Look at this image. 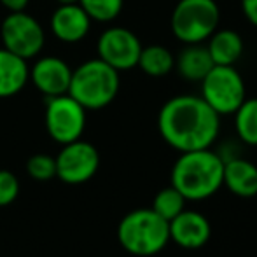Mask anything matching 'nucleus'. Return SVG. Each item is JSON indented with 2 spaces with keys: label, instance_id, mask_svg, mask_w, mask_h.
Here are the masks:
<instances>
[{
  "label": "nucleus",
  "instance_id": "nucleus-1",
  "mask_svg": "<svg viewBox=\"0 0 257 257\" xmlns=\"http://www.w3.org/2000/svg\"><path fill=\"white\" fill-rule=\"evenodd\" d=\"M161 139L179 153L210 149L220 133V115L198 95L170 98L158 114Z\"/></svg>",
  "mask_w": 257,
  "mask_h": 257
},
{
  "label": "nucleus",
  "instance_id": "nucleus-2",
  "mask_svg": "<svg viewBox=\"0 0 257 257\" xmlns=\"http://www.w3.org/2000/svg\"><path fill=\"white\" fill-rule=\"evenodd\" d=\"M222 172L224 161L212 147L189 151L175 159L170 182L187 201H203L220 191Z\"/></svg>",
  "mask_w": 257,
  "mask_h": 257
},
{
  "label": "nucleus",
  "instance_id": "nucleus-3",
  "mask_svg": "<svg viewBox=\"0 0 257 257\" xmlns=\"http://www.w3.org/2000/svg\"><path fill=\"white\" fill-rule=\"evenodd\" d=\"M121 88L119 72L100 58L88 60L72 70L68 95L86 110H100L115 100Z\"/></svg>",
  "mask_w": 257,
  "mask_h": 257
},
{
  "label": "nucleus",
  "instance_id": "nucleus-4",
  "mask_svg": "<svg viewBox=\"0 0 257 257\" xmlns=\"http://www.w3.org/2000/svg\"><path fill=\"white\" fill-rule=\"evenodd\" d=\"M117 240L119 245L132 255H156L170 243L168 220L159 217L153 208L133 210L119 222Z\"/></svg>",
  "mask_w": 257,
  "mask_h": 257
},
{
  "label": "nucleus",
  "instance_id": "nucleus-5",
  "mask_svg": "<svg viewBox=\"0 0 257 257\" xmlns=\"http://www.w3.org/2000/svg\"><path fill=\"white\" fill-rule=\"evenodd\" d=\"M220 9L215 0H177L170 28L182 44H203L219 28Z\"/></svg>",
  "mask_w": 257,
  "mask_h": 257
},
{
  "label": "nucleus",
  "instance_id": "nucleus-6",
  "mask_svg": "<svg viewBox=\"0 0 257 257\" xmlns=\"http://www.w3.org/2000/svg\"><path fill=\"white\" fill-rule=\"evenodd\" d=\"M200 96L220 117L233 115L247 98V86L234 65H213L201 79Z\"/></svg>",
  "mask_w": 257,
  "mask_h": 257
},
{
  "label": "nucleus",
  "instance_id": "nucleus-7",
  "mask_svg": "<svg viewBox=\"0 0 257 257\" xmlns=\"http://www.w3.org/2000/svg\"><path fill=\"white\" fill-rule=\"evenodd\" d=\"M46 128L54 142L70 144L82 137L86 128V108L70 95L46 98Z\"/></svg>",
  "mask_w": 257,
  "mask_h": 257
},
{
  "label": "nucleus",
  "instance_id": "nucleus-8",
  "mask_svg": "<svg viewBox=\"0 0 257 257\" xmlns=\"http://www.w3.org/2000/svg\"><path fill=\"white\" fill-rule=\"evenodd\" d=\"M4 48L18 56L30 60L35 58L44 48L46 35L41 23L25 11L11 13L0 27Z\"/></svg>",
  "mask_w": 257,
  "mask_h": 257
},
{
  "label": "nucleus",
  "instance_id": "nucleus-9",
  "mask_svg": "<svg viewBox=\"0 0 257 257\" xmlns=\"http://www.w3.org/2000/svg\"><path fill=\"white\" fill-rule=\"evenodd\" d=\"M54 159H56V177L70 186L91 180L100 168V154L96 147L81 139L65 144Z\"/></svg>",
  "mask_w": 257,
  "mask_h": 257
},
{
  "label": "nucleus",
  "instance_id": "nucleus-10",
  "mask_svg": "<svg viewBox=\"0 0 257 257\" xmlns=\"http://www.w3.org/2000/svg\"><path fill=\"white\" fill-rule=\"evenodd\" d=\"M98 58L117 72L135 68L142 51V42L124 27L107 28L96 42Z\"/></svg>",
  "mask_w": 257,
  "mask_h": 257
},
{
  "label": "nucleus",
  "instance_id": "nucleus-11",
  "mask_svg": "<svg viewBox=\"0 0 257 257\" xmlns=\"http://www.w3.org/2000/svg\"><path fill=\"white\" fill-rule=\"evenodd\" d=\"M170 241L184 250H200L212 236V226L198 210H182L168 222Z\"/></svg>",
  "mask_w": 257,
  "mask_h": 257
},
{
  "label": "nucleus",
  "instance_id": "nucleus-12",
  "mask_svg": "<svg viewBox=\"0 0 257 257\" xmlns=\"http://www.w3.org/2000/svg\"><path fill=\"white\" fill-rule=\"evenodd\" d=\"M30 79L46 98L67 95L72 79V68L61 58L44 56L34 63L30 70Z\"/></svg>",
  "mask_w": 257,
  "mask_h": 257
},
{
  "label": "nucleus",
  "instance_id": "nucleus-13",
  "mask_svg": "<svg viewBox=\"0 0 257 257\" xmlns=\"http://www.w3.org/2000/svg\"><path fill=\"white\" fill-rule=\"evenodd\" d=\"M53 35L65 44L81 42L88 35L91 27V18L86 14L79 4L58 6L49 21Z\"/></svg>",
  "mask_w": 257,
  "mask_h": 257
},
{
  "label": "nucleus",
  "instance_id": "nucleus-14",
  "mask_svg": "<svg viewBox=\"0 0 257 257\" xmlns=\"http://www.w3.org/2000/svg\"><path fill=\"white\" fill-rule=\"evenodd\" d=\"M222 187L238 198H255L257 196V165L250 159L238 158L224 161Z\"/></svg>",
  "mask_w": 257,
  "mask_h": 257
},
{
  "label": "nucleus",
  "instance_id": "nucleus-15",
  "mask_svg": "<svg viewBox=\"0 0 257 257\" xmlns=\"http://www.w3.org/2000/svg\"><path fill=\"white\" fill-rule=\"evenodd\" d=\"M30 79V68L25 58L0 49V98H11L27 86Z\"/></svg>",
  "mask_w": 257,
  "mask_h": 257
},
{
  "label": "nucleus",
  "instance_id": "nucleus-16",
  "mask_svg": "<svg viewBox=\"0 0 257 257\" xmlns=\"http://www.w3.org/2000/svg\"><path fill=\"white\" fill-rule=\"evenodd\" d=\"M206 51L212 58L213 65H236L245 51V44L236 30L217 28L206 39Z\"/></svg>",
  "mask_w": 257,
  "mask_h": 257
},
{
  "label": "nucleus",
  "instance_id": "nucleus-17",
  "mask_svg": "<svg viewBox=\"0 0 257 257\" xmlns=\"http://www.w3.org/2000/svg\"><path fill=\"white\" fill-rule=\"evenodd\" d=\"M175 67L182 79L189 82H201V79L213 67V61L206 51V46L187 44L175 58Z\"/></svg>",
  "mask_w": 257,
  "mask_h": 257
},
{
  "label": "nucleus",
  "instance_id": "nucleus-18",
  "mask_svg": "<svg viewBox=\"0 0 257 257\" xmlns=\"http://www.w3.org/2000/svg\"><path fill=\"white\" fill-rule=\"evenodd\" d=\"M137 67L142 68L144 74L149 77H165L175 68V56L165 46L153 44L142 48Z\"/></svg>",
  "mask_w": 257,
  "mask_h": 257
},
{
  "label": "nucleus",
  "instance_id": "nucleus-19",
  "mask_svg": "<svg viewBox=\"0 0 257 257\" xmlns=\"http://www.w3.org/2000/svg\"><path fill=\"white\" fill-rule=\"evenodd\" d=\"M233 115L236 139L243 146L257 147V98H245Z\"/></svg>",
  "mask_w": 257,
  "mask_h": 257
},
{
  "label": "nucleus",
  "instance_id": "nucleus-20",
  "mask_svg": "<svg viewBox=\"0 0 257 257\" xmlns=\"http://www.w3.org/2000/svg\"><path fill=\"white\" fill-rule=\"evenodd\" d=\"M186 203H187L186 198L170 184L168 187H163L161 191H158L151 208H153L159 217H163V219L170 222L173 217H177L182 210H186Z\"/></svg>",
  "mask_w": 257,
  "mask_h": 257
},
{
  "label": "nucleus",
  "instance_id": "nucleus-21",
  "mask_svg": "<svg viewBox=\"0 0 257 257\" xmlns=\"http://www.w3.org/2000/svg\"><path fill=\"white\" fill-rule=\"evenodd\" d=\"M124 0H79V6L86 11L91 21L108 23L121 14Z\"/></svg>",
  "mask_w": 257,
  "mask_h": 257
},
{
  "label": "nucleus",
  "instance_id": "nucleus-22",
  "mask_svg": "<svg viewBox=\"0 0 257 257\" xmlns=\"http://www.w3.org/2000/svg\"><path fill=\"white\" fill-rule=\"evenodd\" d=\"M27 172L34 180L48 182L56 177V159L49 154H35L27 161Z\"/></svg>",
  "mask_w": 257,
  "mask_h": 257
},
{
  "label": "nucleus",
  "instance_id": "nucleus-23",
  "mask_svg": "<svg viewBox=\"0 0 257 257\" xmlns=\"http://www.w3.org/2000/svg\"><path fill=\"white\" fill-rule=\"evenodd\" d=\"M20 194V180L9 170H0V206L11 205Z\"/></svg>",
  "mask_w": 257,
  "mask_h": 257
},
{
  "label": "nucleus",
  "instance_id": "nucleus-24",
  "mask_svg": "<svg viewBox=\"0 0 257 257\" xmlns=\"http://www.w3.org/2000/svg\"><path fill=\"white\" fill-rule=\"evenodd\" d=\"M241 14L252 25L257 27V0H240Z\"/></svg>",
  "mask_w": 257,
  "mask_h": 257
},
{
  "label": "nucleus",
  "instance_id": "nucleus-25",
  "mask_svg": "<svg viewBox=\"0 0 257 257\" xmlns=\"http://www.w3.org/2000/svg\"><path fill=\"white\" fill-rule=\"evenodd\" d=\"M30 0H0L4 7L11 13H18V11H25Z\"/></svg>",
  "mask_w": 257,
  "mask_h": 257
},
{
  "label": "nucleus",
  "instance_id": "nucleus-26",
  "mask_svg": "<svg viewBox=\"0 0 257 257\" xmlns=\"http://www.w3.org/2000/svg\"><path fill=\"white\" fill-rule=\"evenodd\" d=\"M60 6H68V4H79V0H56Z\"/></svg>",
  "mask_w": 257,
  "mask_h": 257
}]
</instances>
